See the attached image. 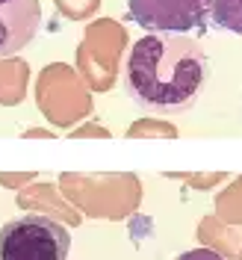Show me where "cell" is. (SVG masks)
Returning <instances> with one entry per match:
<instances>
[{
    "mask_svg": "<svg viewBox=\"0 0 242 260\" xmlns=\"http://www.w3.org/2000/svg\"><path fill=\"white\" fill-rule=\"evenodd\" d=\"M210 80V56L180 32H148L127 56V92L145 110L183 113Z\"/></svg>",
    "mask_w": 242,
    "mask_h": 260,
    "instance_id": "obj_1",
    "label": "cell"
},
{
    "mask_svg": "<svg viewBox=\"0 0 242 260\" xmlns=\"http://www.w3.org/2000/svg\"><path fill=\"white\" fill-rule=\"evenodd\" d=\"M71 234L45 213H27L0 228V260H68Z\"/></svg>",
    "mask_w": 242,
    "mask_h": 260,
    "instance_id": "obj_2",
    "label": "cell"
},
{
    "mask_svg": "<svg viewBox=\"0 0 242 260\" xmlns=\"http://www.w3.org/2000/svg\"><path fill=\"white\" fill-rule=\"evenodd\" d=\"M213 0H127L130 18L148 32L207 30Z\"/></svg>",
    "mask_w": 242,
    "mask_h": 260,
    "instance_id": "obj_3",
    "label": "cell"
},
{
    "mask_svg": "<svg viewBox=\"0 0 242 260\" xmlns=\"http://www.w3.org/2000/svg\"><path fill=\"white\" fill-rule=\"evenodd\" d=\"M42 24L39 0H0V56H15L36 39Z\"/></svg>",
    "mask_w": 242,
    "mask_h": 260,
    "instance_id": "obj_4",
    "label": "cell"
},
{
    "mask_svg": "<svg viewBox=\"0 0 242 260\" xmlns=\"http://www.w3.org/2000/svg\"><path fill=\"white\" fill-rule=\"evenodd\" d=\"M210 21L219 30L242 36V0H213L210 3Z\"/></svg>",
    "mask_w": 242,
    "mask_h": 260,
    "instance_id": "obj_5",
    "label": "cell"
},
{
    "mask_svg": "<svg viewBox=\"0 0 242 260\" xmlns=\"http://www.w3.org/2000/svg\"><path fill=\"white\" fill-rule=\"evenodd\" d=\"M178 260H225L219 251H210V248H192V251H183Z\"/></svg>",
    "mask_w": 242,
    "mask_h": 260,
    "instance_id": "obj_6",
    "label": "cell"
}]
</instances>
